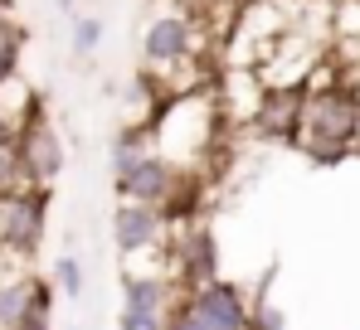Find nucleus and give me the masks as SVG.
I'll list each match as a JSON object with an SVG mask.
<instances>
[{"mask_svg":"<svg viewBox=\"0 0 360 330\" xmlns=\"http://www.w3.org/2000/svg\"><path fill=\"white\" fill-rule=\"evenodd\" d=\"M44 223H49V190L20 185V190L0 194V253H10V258L39 253Z\"/></svg>","mask_w":360,"mask_h":330,"instance_id":"2","label":"nucleus"},{"mask_svg":"<svg viewBox=\"0 0 360 330\" xmlns=\"http://www.w3.org/2000/svg\"><path fill=\"white\" fill-rule=\"evenodd\" d=\"M283 5H307V0H283Z\"/></svg>","mask_w":360,"mask_h":330,"instance_id":"19","label":"nucleus"},{"mask_svg":"<svg viewBox=\"0 0 360 330\" xmlns=\"http://www.w3.org/2000/svg\"><path fill=\"white\" fill-rule=\"evenodd\" d=\"M25 185V165H20V136H15V121L0 117V194L20 190Z\"/></svg>","mask_w":360,"mask_h":330,"instance_id":"11","label":"nucleus"},{"mask_svg":"<svg viewBox=\"0 0 360 330\" xmlns=\"http://www.w3.org/2000/svg\"><path fill=\"white\" fill-rule=\"evenodd\" d=\"M302 121H297V141L311 161L331 165L341 161L351 146L360 141V93L336 88V83H302Z\"/></svg>","mask_w":360,"mask_h":330,"instance_id":"1","label":"nucleus"},{"mask_svg":"<svg viewBox=\"0 0 360 330\" xmlns=\"http://www.w3.org/2000/svg\"><path fill=\"white\" fill-rule=\"evenodd\" d=\"M302 98L307 88L302 83H288V88H263L258 107H253V131L263 141H297V121H302Z\"/></svg>","mask_w":360,"mask_h":330,"instance_id":"8","label":"nucleus"},{"mask_svg":"<svg viewBox=\"0 0 360 330\" xmlns=\"http://www.w3.org/2000/svg\"><path fill=\"white\" fill-rule=\"evenodd\" d=\"M180 180H185L180 165H171L161 151H151V146H146L131 165L112 170V190H117V199H141V204H156V209L176 194Z\"/></svg>","mask_w":360,"mask_h":330,"instance_id":"4","label":"nucleus"},{"mask_svg":"<svg viewBox=\"0 0 360 330\" xmlns=\"http://www.w3.org/2000/svg\"><path fill=\"white\" fill-rule=\"evenodd\" d=\"M122 306L127 311H171V282L161 272H151V277L127 272L122 277Z\"/></svg>","mask_w":360,"mask_h":330,"instance_id":"10","label":"nucleus"},{"mask_svg":"<svg viewBox=\"0 0 360 330\" xmlns=\"http://www.w3.org/2000/svg\"><path fill=\"white\" fill-rule=\"evenodd\" d=\"M98 44H103V20H93V15L73 20V54L93 58V54H98Z\"/></svg>","mask_w":360,"mask_h":330,"instance_id":"13","label":"nucleus"},{"mask_svg":"<svg viewBox=\"0 0 360 330\" xmlns=\"http://www.w3.org/2000/svg\"><path fill=\"white\" fill-rule=\"evenodd\" d=\"M15 136H20V165H25V185H39L49 190L54 180L63 175V141L54 131V121L39 112V103H30L25 117L15 121Z\"/></svg>","mask_w":360,"mask_h":330,"instance_id":"3","label":"nucleus"},{"mask_svg":"<svg viewBox=\"0 0 360 330\" xmlns=\"http://www.w3.org/2000/svg\"><path fill=\"white\" fill-rule=\"evenodd\" d=\"M54 5H59V10H73V0H54Z\"/></svg>","mask_w":360,"mask_h":330,"instance_id":"18","label":"nucleus"},{"mask_svg":"<svg viewBox=\"0 0 360 330\" xmlns=\"http://www.w3.org/2000/svg\"><path fill=\"white\" fill-rule=\"evenodd\" d=\"M20 49H25V29L0 10V88L15 83V68H20Z\"/></svg>","mask_w":360,"mask_h":330,"instance_id":"12","label":"nucleus"},{"mask_svg":"<svg viewBox=\"0 0 360 330\" xmlns=\"http://www.w3.org/2000/svg\"><path fill=\"white\" fill-rule=\"evenodd\" d=\"M195 44L200 39H195V25L185 15H156L141 34V63L151 73H171L176 63H185L195 54Z\"/></svg>","mask_w":360,"mask_h":330,"instance_id":"5","label":"nucleus"},{"mask_svg":"<svg viewBox=\"0 0 360 330\" xmlns=\"http://www.w3.org/2000/svg\"><path fill=\"white\" fill-rule=\"evenodd\" d=\"M166 330H210V326H205V321H195V316H190V306L180 301L176 311H166Z\"/></svg>","mask_w":360,"mask_h":330,"instance_id":"17","label":"nucleus"},{"mask_svg":"<svg viewBox=\"0 0 360 330\" xmlns=\"http://www.w3.org/2000/svg\"><path fill=\"white\" fill-rule=\"evenodd\" d=\"M166 238V214L156 204H141V199H117V214H112V243H117L122 258H136L146 248H156Z\"/></svg>","mask_w":360,"mask_h":330,"instance_id":"7","label":"nucleus"},{"mask_svg":"<svg viewBox=\"0 0 360 330\" xmlns=\"http://www.w3.org/2000/svg\"><path fill=\"white\" fill-rule=\"evenodd\" d=\"M54 286H59L63 296H83V268H78V258H59L54 263Z\"/></svg>","mask_w":360,"mask_h":330,"instance_id":"15","label":"nucleus"},{"mask_svg":"<svg viewBox=\"0 0 360 330\" xmlns=\"http://www.w3.org/2000/svg\"><path fill=\"white\" fill-rule=\"evenodd\" d=\"M117 330H166V311H127L122 306Z\"/></svg>","mask_w":360,"mask_h":330,"instance_id":"16","label":"nucleus"},{"mask_svg":"<svg viewBox=\"0 0 360 330\" xmlns=\"http://www.w3.org/2000/svg\"><path fill=\"white\" fill-rule=\"evenodd\" d=\"M248 330H283V311L268 296H253L248 301Z\"/></svg>","mask_w":360,"mask_h":330,"instance_id":"14","label":"nucleus"},{"mask_svg":"<svg viewBox=\"0 0 360 330\" xmlns=\"http://www.w3.org/2000/svg\"><path fill=\"white\" fill-rule=\"evenodd\" d=\"M180 268H185V291L214 282V233H210V228H190V233H185Z\"/></svg>","mask_w":360,"mask_h":330,"instance_id":"9","label":"nucleus"},{"mask_svg":"<svg viewBox=\"0 0 360 330\" xmlns=\"http://www.w3.org/2000/svg\"><path fill=\"white\" fill-rule=\"evenodd\" d=\"M185 306L195 321H205L210 330H248V296L229 282H205L195 291H185Z\"/></svg>","mask_w":360,"mask_h":330,"instance_id":"6","label":"nucleus"}]
</instances>
